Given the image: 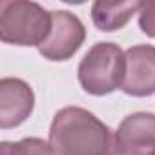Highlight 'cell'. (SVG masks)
I'll use <instances>...</instances> for the list:
<instances>
[{"instance_id":"1","label":"cell","mask_w":155,"mask_h":155,"mask_svg":"<svg viewBox=\"0 0 155 155\" xmlns=\"http://www.w3.org/2000/svg\"><path fill=\"white\" fill-rule=\"evenodd\" d=\"M49 144L57 155H119L115 131L81 106H66L55 113Z\"/></svg>"},{"instance_id":"2","label":"cell","mask_w":155,"mask_h":155,"mask_svg":"<svg viewBox=\"0 0 155 155\" xmlns=\"http://www.w3.org/2000/svg\"><path fill=\"white\" fill-rule=\"evenodd\" d=\"M51 11L29 0L0 2V40L13 46H40L51 31Z\"/></svg>"},{"instance_id":"3","label":"cell","mask_w":155,"mask_h":155,"mask_svg":"<svg viewBox=\"0 0 155 155\" xmlns=\"http://www.w3.org/2000/svg\"><path fill=\"white\" fill-rule=\"evenodd\" d=\"M126 69V57L115 42H97L82 57L77 77L82 90L90 95H110L120 90Z\"/></svg>"},{"instance_id":"4","label":"cell","mask_w":155,"mask_h":155,"mask_svg":"<svg viewBox=\"0 0 155 155\" xmlns=\"http://www.w3.org/2000/svg\"><path fill=\"white\" fill-rule=\"evenodd\" d=\"M53 26L49 37L38 46V53L51 62L69 60L86 40V28L82 20L71 11H51Z\"/></svg>"},{"instance_id":"5","label":"cell","mask_w":155,"mask_h":155,"mask_svg":"<svg viewBox=\"0 0 155 155\" xmlns=\"http://www.w3.org/2000/svg\"><path fill=\"white\" fill-rule=\"evenodd\" d=\"M126 69L120 91L130 97L155 95V46L139 44L124 51Z\"/></svg>"},{"instance_id":"6","label":"cell","mask_w":155,"mask_h":155,"mask_svg":"<svg viewBox=\"0 0 155 155\" xmlns=\"http://www.w3.org/2000/svg\"><path fill=\"white\" fill-rule=\"evenodd\" d=\"M115 146L119 155H155V113L124 117L115 131Z\"/></svg>"},{"instance_id":"7","label":"cell","mask_w":155,"mask_h":155,"mask_svg":"<svg viewBox=\"0 0 155 155\" xmlns=\"http://www.w3.org/2000/svg\"><path fill=\"white\" fill-rule=\"evenodd\" d=\"M35 108V93L31 86L17 77L0 81V128H17L29 119Z\"/></svg>"},{"instance_id":"8","label":"cell","mask_w":155,"mask_h":155,"mask_svg":"<svg viewBox=\"0 0 155 155\" xmlns=\"http://www.w3.org/2000/svg\"><path fill=\"white\" fill-rule=\"evenodd\" d=\"M139 0H122V2H108V0H97L91 6V20L99 31L111 33L122 29L133 15L140 9Z\"/></svg>"},{"instance_id":"9","label":"cell","mask_w":155,"mask_h":155,"mask_svg":"<svg viewBox=\"0 0 155 155\" xmlns=\"http://www.w3.org/2000/svg\"><path fill=\"white\" fill-rule=\"evenodd\" d=\"M15 155H57L49 142L38 137H26L15 142Z\"/></svg>"},{"instance_id":"10","label":"cell","mask_w":155,"mask_h":155,"mask_svg":"<svg viewBox=\"0 0 155 155\" xmlns=\"http://www.w3.org/2000/svg\"><path fill=\"white\" fill-rule=\"evenodd\" d=\"M139 28L144 35L155 38V0H146L139 9Z\"/></svg>"}]
</instances>
